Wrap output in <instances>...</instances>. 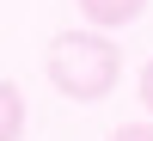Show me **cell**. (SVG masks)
<instances>
[{
	"mask_svg": "<svg viewBox=\"0 0 153 141\" xmlns=\"http://www.w3.org/2000/svg\"><path fill=\"white\" fill-rule=\"evenodd\" d=\"M49 86H55L61 98H74V104H92V98H104L110 86L123 80V49L110 43V31H61L55 43H49Z\"/></svg>",
	"mask_w": 153,
	"mask_h": 141,
	"instance_id": "6da1fadb",
	"label": "cell"
},
{
	"mask_svg": "<svg viewBox=\"0 0 153 141\" xmlns=\"http://www.w3.org/2000/svg\"><path fill=\"white\" fill-rule=\"evenodd\" d=\"M80 12L92 31H123V25H135L147 12V0H80Z\"/></svg>",
	"mask_w": 153,
	"mask_h": 141,
	"instance_id": "7a4b0ae2",
	"label": "cell"
},
{
	"mask_svg": "<svg viewBox=\"0 0 153 141\" xmlns=\"http://www.w3.org/2000/svg\"><path fill=\"white\" fill-rule=\"evenodd\" d=\"M25 135V98L12 80H0V141H19Z\"/></svg>",
	"mask_w": 153,
	"mask_h": 141,
	"instance_id": "3957f363",
	"label": "cell"
},
{
	"mask_svg": "<svg viewBox=\"0 0 153 141\" xmlns=\"http://www.w3.org/2000/svg\"><path fill=\"white\" fill-rule=\"evenodd\" d=\"M110 141H153V123H123Z\"/></svg>",
	"mask_w": 153,
	"mask_h": 141,
	"instance_id": "277c9868",
	"label": "cell"
},
{
	"mask_svg": "<svg viewBox=\"0 0 153 141\" xmlns=\"http://www.w3.org/2000/svg\"><path fill=\"white\" fill-rule=\"evenodd\" d=\"M141 104H147V117H153V61L141 68Z\"/></svg>",
	"mask_w": 153,
	"mask_h": 141,
	"instance_id": "5b68a950",
	"label": "cell"
}]
</instances>
